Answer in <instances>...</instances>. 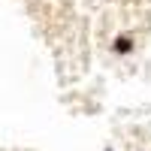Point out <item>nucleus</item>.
Wrapping results in <instances>:
<instances>
[{
	"instance_id": "nucleus-1",
	"label": "nucleus",
	"mask_w": 151,
	"mask_h": 151,
	"mask_svg": "<svg viewBox=\"0 0 151 151\" xmlns=\"http://www.w3.org/2000/svg\"><path fill=\"white\" fill-rule=\"evenodd\" d=\"M127 48H130V40L127 36H118L115 40V52H127Z\"/></svg>"
}]
</instances>
